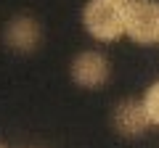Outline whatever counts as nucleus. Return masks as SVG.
Instances as JSON below:
<instances>
[{
    "mask_svg": "<svg viewBox=\"0 0 159 148\" xmlns=\"http://www.w3.org/2000/svg\"><path fill=\"white\" fill-rule=\"evenodd\" d=\"M3 45L19 56H29L43 45V24L29 13H16L3 27Z\"/></svg>",
    "mask_w": 159,
    "mask_h": 148,
    "instance_id": "20e7f679",
    "label": "nucleus"
},
{
    "mask_svg": "<svg viewBox=\"0 0 159 148\" xmlns=\"http://www.w3.org/2000/svg\"><path fill=\"white\" fill-rule=\"evenodd\" d=\"M141 101H143V108H146V114H148V122L159 127V80H154L146 87Z\"/></svg>",
    "mask_w": 159,
    "mask_h": 148,
    "instance_id": "423d86ee",
    "label": "nucleus"
},
{
    "mask_svg": "<svg viewBox=\"0 0 159 148\" xmlns=\"http://www.w3.org/2000/svg\"><path fill=\"white\" fill-rule=\"evenodd\" d=\"M0 148H8V146H6V143H0Z\"/></svg>",
    "mask_w": 159,
    "mask_h": 148,
    "instance_id": "0eeeda50",
    "label": "nucleus"
},
{
    "mask_svg": "<svg viewBox=\"0 0 159 148\" xmlns=\"http://www.w3.org/2000/svg\"><path fill=\"white\" fill-rule=\"evenodd\" d=\"M127 3H133V0H127Z\"/></svg>",
    "mask_w": 159,
    "mask_h": 148,
    "instance_id": "6e6552de",
    "label": "nucleus"
},
{
    "mask_svg": "<svg viewBox=\"0 0 159 148\" xmlns=\"http://www.w3.org/2000/svg\"><path fill=\"white\" fill-rule=\"evenodd\" d=\"M125 37L138 45H159V0H133L127 6Z\"/></svg>",
    "mask_w": 159,
    "mask_h": 148,
    "instance_id": "7ed1b4c3",
    "label": "nucleus"
},
{
    "mask_svg": "<svg viewBox=\"0 0 159 148\" xmlns=\"http://www.w3.org/2000/svg\"><path fill=\"white\" fill-rule=\"evenodd\" d=\"M111 61L98 48H85L69 61V80L82 90H103L111 82Z\"/></svg>",
    "mask_w": 159,
    "mask_h": 148,
    "instance_id": "f03ea898",
    "label": "nucleus"
},
{
    "mask_svg": "<svg viewBox=\"0 0 159 148\" xmlns=\"http://www.w3.org/2000/svg\"><path fill=\"white\" fill-rule=\"evenodd\" d=\"M127 0H85L80 21L90 40L96 42H117L125 37Z\"/></svg>",
    "mask_w": 159,
    "mask_h": 148,
    "instance_id": "f257e3e1",
    "label": "nucleus"
},
{
    "mask_svg": "<svg viewBox=\"0 0 159 148\" xmlns=\"http://www.w3.org/2000/svg\"><path fill=\"white\" fill-rule=\"evenodd\" d=\"M151 127L148 114L143 108L141 98H122V101L114 103L111 108V130L119 137H127V140H135V137L146 135V130Z\"/></svg>",
    "mask_w": 159,
    "mask_h": 148,
    "instance_id": "39448f33",
    "label": "nucleus"
}]
</instances>
